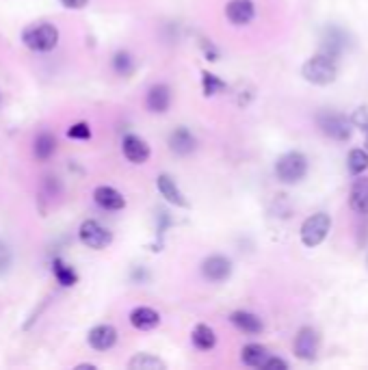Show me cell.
I'll list each match as a JSON object with an SVG mask.
<instances>
[{"mask_svg":"<svg viewBox=\"0 0 368 370\" xmlns=\"http://www.w3.org/2000/svg\"><path fill=\"white\" fill-rule=\"evenodd\" d=\"M22 41L33 52H52L59 46V28L48 22L30 24L22 30Z\"/></svg>","mask_w":368,"mask_h":370,"instance_id":"cell-1","label":"cell"},{"mask_svg":"<svg viewBox=\"0 0 368 370\" xmlns=\"http://www.w3.org/2000/svg\"><path fill=\"white\" fill-rule=\"evenodd\" d=\"M301 74H303V78L308 80V83L325 87V85L333 83L338 70H336V61L333 59H329L325 55H316V57H312V59H308L306 63H303Z\"/></svg>","mask_w":368,"mask_h":370,"instance_id":"cell-2","label":"cell"},{"mask_svg":"<svg viewBox=\"0 0 368 370\" xmlns=\"http://www.w3.org/2000/svg\"><path fill=\"white\" fill-rule=\"evenodd\" d=\"M308 173V158L301 152H288L278 158L275 163V175L284 184H297L306 178Z\"/></svg>","mask_w":368,"mask_h":370,"instance_id":"cell-3","label":"cell"},{"mask_svg":"<svg viewBox=\"0 0 368 370\" xmlns=\"http://www.w3.org/2000/svg\"><path fill=\"white\" fill-rule=\"evenodd\" d=\"M331 230V219L327 213H316L301 225V243L306 247H318Z\"/></svg>","mask_w":368,"mask_h":370,"instance_id":"cell-4","label":"cell"},{"mask_svg":"<svg viewBox=\"0 0 368 370\" xmlns=\"http://www.w3.org/2000/svg\"><path fill=\"white\" fill-rule=\"evenodd\" d=\"M78 238H81V243L93 251H102L106 249L110 243H113V234H110L100 221L95 219H87L83 221L81 230H78Z\"/></svg>","mask_w":368,"mask_h":370,"instance_id":"cell-5","label":"cell"},{"mask_svg":"<svg viewBox=\"0 0 368 370\" xmlns=\"http://www.w3.org/2000/svg\"><path fill=\"white\" fill-rule=\"evenodd\" d=\"M316 121H318V128L336 141H347L351 133H354L351 121L345 115H338V113H321V115L316 117Z\"/></svg>","mask_w":368,"mask_h":370,"instance_id":"cell-6","label":"cell"},{"mask_svg":"<svg viewBox=\"0 0 368 370\" xmlns=\"http://www.w3.org/2000/svg\"><path fill=\"white\" fill-rule=\"evenodd\" d=\"M200 271H202V278L206 282L221 284V282H226L232 275V262H230V258H226V255L213 253L202 262Z\"/></svg>","mask_w":368,"mask_h":370,"instance_id":"cell-7","label":"cell"},{"mask_svg":"<svg viewBox=\"0 0 368 370\" xmlns=\"http://www.w3.org/2000/svg\"><path fill=\"white\" fill-rule=\"evenodd\" d=\"M122 152L128 158V163H133V165L148 163L150 156H152V150L148 146V141L137 137V135H126L122 139Z\"/></svg>","mask_w":368,"mask_h":370,"instance_id":"cell-8","label":"cell"},{"mask_svg":"<svg viewBox=\"0 0 368 370\" xmlns=\"http://www.w3.org/2000/svg\"><path fill=\"white\" fill-rule=\"evenodd\" d=\"M171 106V89L165 83H156L146 93V108L152 115H163Z\"/></svg>","mask_w":368,"mask_h":370,"instance_id":"cell-9","label":"cell"},{"mask_svg":"<svg viewBox=\"0 0 368 370\" xmlns=\"http://www.w3.org/2000/svg\"><path fill=\"white\" fill-rule=\"evenodd\" d=\"M295 356L299 360H314L316 358V351H318V333L312 327H301L297 338H295Z\"/></svg>","mask_w":368,"mask_h":370,"instance_id":"cell-10","label":"cell"},{"mask_svg":"<svg viewBox=\"0 0 368 370\" xmlns=\"http://www.w3.org/2000/svg\"><path fill=\"white\" fill-rule=\"evenodd\" d=\"M87 342H89V347L95 349V351H108V349H113L115 342H117V329L110 325V323L95 325L93 329H89Z\"/></svg>","mask_w":368,"mask_h":370,"instance_id":"cell-11","label":"cell"},{"mask_svg":"<svg viewBox=\"0 0 368 370\" xmlns=\"http://www.w3.org/2000/svg\"><path fill=\"white\" fill-rule=\"evenodd\" d=\"M156 188H158V193L165 197V202H169L171 206H175V208H186L188 206V202H186V197H184V193L180 191V186L175 184V180L171 178L169 173H161L156 178Z\"/></svg>","mask_w":368,"mask_h":370,"instance_id":"cell-12","label":"cell"},{"mask_svg":"<svg viewBox=\"0 0 368 370\" xmlns=\"http://www.w3.org/2000/svg\"><path fill=\"white\" fill-rule=\"evenodd\" d=\"M226 18L234 26H245L255 18V5L251 0H230L226 5Z\"/></svg>","mask_w":368,"mask_h":370,"instance_id":"cell-13","label":"cell"},{"mask_svg":"<svg viewBox=\"0 0 368 370\" xmlns=\"http://www.w3.org/2000/svg\"><path fill=\"white\" fill-rule=\"evenodd\" d=\"M93 202L98 204L102 211H124L126 208V197L113 186H98L93 191Z\"/></svg>","mask_w":368,"mask_h":370,"instance_id":"cell-14","label":"cell"},{"mask_svg":"<svg viewBox=\"0 0 368 370\" xmlns=\"http://www.w3.org/2000/svg\"><path fill=\"white\" fill-rule=\"evenodd\" d=\"M130 325L137 329V331H152L161 325V314H158L154 308H148V305H139L130 312Z\"/></svg>","mask_w":368,"mask_h":370,"instance_id":"cell-15","label":"cell"},{"mask_svg":"<svg viewBox=\"0 0 368 370\" xmlns=\"http://www.w3.org/2000/svg\"><path fill=\"white\" fill-rule=\"evenodd\" d=\"M349 206L356 215H368V178H358L354 184H351Z\"/></svg>","mask_w":368,"mask_h":370,"instance_id":"cell-16","label":"cell"},{"mask_svg":"<svg viewBox=\"0 0 368 370\" xmlns=\"http://www.w3.org/2000/svg\"><path fill=\"white\" fill-rule=\"evenodd\" d=\"M195 137L191 135L184 126L180 128H175V130L169 135V150L173 154H178V156H188V154H193L195 150Z\"/></svg>","mask_w":368,"mask_h":370,"instance_id":"cell-17","label":"cell"},{"mask_svg":"<svg viewBox=\"0 0 368 370\" xmlns=\"http://www.w3.org/2000/svg\"><path fill=\"white\" fill-rule=\"evenodd\" d=\"M230 320H232V325H234L236 329H241V331H245V333H251V335H258V333H262V329H264L262 320L255 316V314L245 312V310L232 312Z\"/></svg>","mask_w":368,"mask_h":370,"instance_id":"cell-18","label":"cell"},{"mask_svg":"<svg viewBox=\"0 0 368 370\" xmlns=\"http://www.w3.org/2000/svg\"><path fill=\"white\" fill-rule=\"evenodd\" d=\"M345 46H347V41H345V33H342L340 28H333V26H331V28L325 30V37H323V52H321V55H325V57H329V59L336 61V57L345 52Z\"/></svg>","mask_w":368,"mask_h":370,"instance_id":"cell-19","label":"cell"},{"mask_svg":"<svg viewBox=\"0 0 368 370\" xmlns=\"http://www.w3.org/2000/svg\"><path fill=\"white\" fill-rule=\"evenodd\" d=\"M57 152V139L50 135V133H39L35 139H33V156L37 160H50Z\"/></svg>","mask_w":368,"mask_h":370,"instance_id":"cell-20","label":"cell"},{"mask_svg":"<svg viewBox=\"0 0 368 370\" xmlns=\"http://www.w3.org/2000/svg\"><path fill=\"white\" fill-rule=\"evenodd\" d=\"M191 342H193V347L200 351H211L217 344V333L208 325H195L193 333H191Z\"/></svg>","mask_w":368,"mask_h":370,"instance_id":"cell-21","label":"cell"},{"mask_svg":"<svg viewBox=\"0 0 368 370\" xmlns=\"http://www.w3.org/2000/svg\"><path fill=\"white\" fill-rule=\"evenodd\" d=\"M267 358H269V351L262 344H247L241 351V360L249 368H262Z\"/></svg>","mask_w":368,"mask_h":370,"instance_id":"cell-22","label":"cell"},{"mask_svg":"<svg viewBox=\"0 0 368 370\" xmlns=\"http://www.w3.org/2000/svg\"><path fill=\"white\" fill-rule=\"evenodd\" d=\"M128 368L130 370H165L167 364L161 358L152 356V353H137V356L128 362Z\"/></svg>","mask_w":368,"mask_h":370,"instance_id":"cell-23","label":"cell"},{"mask_svg":"<svg viewBox=\"0 0 368 370\" xmlns=\"http://www.w3.org/2000/svg\"><path fill=\"white\" fill-rule=\"evenodd\" d=\"M52 273H55V278H57V282L63 286V288H70V286H76V282H78V275H76V271L70 266V264H66L63 260H55L52 262Z\"/></svg>","mask_w":368,"mask_h":370,"instance_id":"cell-24","label":"cell"},{"mask_svg":"<svg viewBox=\"0 0 368 370\" xmlns=\"http://www.w3.org/2000/svg\"><path fill=\"white\" fill-rule=\"evenodd\" d=\"M347 167L354 175H360L368 169V152L366 150H351L347 156Z\"/></svg>","mask_w":368,"mask_h":370,"instance_id":"cell-25","label":"cell"},{"mask_svg":"<svg viewBox=\"0 0 368 370\" xmlns=\"http://www.w3.org/2000/svg\"><path fill=\"white\" fill-rule=\"evenodd\" d=\"M110 66H113L115 74H119V76H130L133 70H135V59L128 55V52L119 50V52L113 55V61H110Z\"/></svg>","mask_w":368,"mask_h":370,"instance_id":"cell-26","label":"cell"},{"mask_svg":"<svg viewBox=\"0 0 368 370\" xmlns=\"http://www.w3.org/2000/svg\"><path fill=\"white\" fill-rule=\"evenodd\" d=\"M202 89H204V95H217V93H221V91H226V83L219 78V76H215V74H211V72H202Z\"/></svg>","mask_w":368,"mask_h":370,"instance_id":"cell-27","label":"cell"},{"mask_svg":"<svg viewBox=\"0 0 368 370\" xmlns=\"http://www.w3.org/2000/svg\"><path fill=\"white\" fill-rule=\"evenodd\" d=\"M68 137L78 139V141H87V139H91V126L87 121H78L68 128Z\"/></svg>","mask_w":368,"mask_h":370,"instance_id":"cell-28","label":"cell"},{"mask_svg":"<svg viewBox=\"0 0 368 370\" xmlns=\"http://www.w3.org/2000/svg\"><path fill=\"white\" fill-rule=\"evenodd\" d=\"M351 126H356V128H360V130H368V108H358L354 115H351Z\"/></svg>","mask_w":368,"mask_h":370,"instance_id":"cell-29","label":"cell"},{"mask_svg":"<svg viewBox=\"0 0 368 370\" xmlns=\"http://www.w3.org/2000/svg\"><path fill=\"white\" fill-rule=\"evenodd\" d=\"M11 266V249L0 240V275H5Z\"/></svg>","mask_w":368,"mask_h":370,"instance_id":"cell-30","label":"cell"},{"mask_svg":"<svg viewBox=\"0 0 368 370\" xmlns=\"http://www.w3.org/2000/svg\"><path fill=\"white\" fill-rule=\"evenodd\" d=\"M264 370H288V362L282 360V358H273V356H269L267 362L262 364Z\"/></svg>","mask_w":368,"mask_h":370,"instance_id":"cell-31","label":"cell"},{"mask_svg":"<svg viewBox=\"0 0 368 370\" xmlns=\"http://www.w3.org/2000/svg\"><path fill=\"white\" fill-rule=\"evenodd\" d=\"M87 3L89 0H61V5L68 9H83V7H87Z\"/></svg>","mask_w":368,"mask_h":370,"instance_id":"cell-32","label":"cell"},{"mask_svg":"<svg viewBox=\"0 0 368 370\" xmlns=\"http://www.w3.org/2000/svg\"><path fill=\"white\" fill-rule=\"evenodd\" d=\"M366 152H368V130H366Z\"/></svg>","mask_w":368,"mask_h":370,"instance_id":"cell-33","label":"cell"}]
</instances>
